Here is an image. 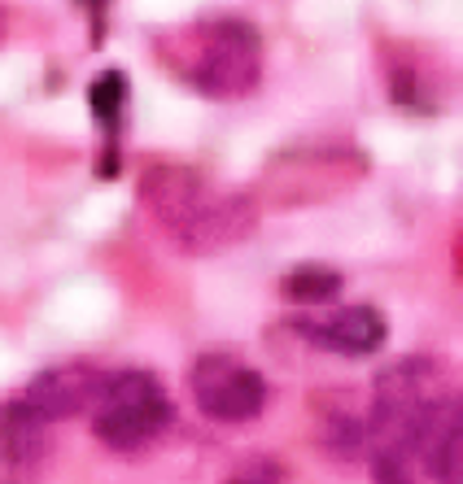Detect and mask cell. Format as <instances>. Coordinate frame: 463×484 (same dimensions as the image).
I'll return each mask as SVG.
<instances>
[{
	"label": "cell",
	"mask_w": 463,
	"mask_h": 484,
	"mask_svg": "<svg viewBox=\"0 0 463 484\" xmlns=\"http://www.w3.org/2000/svg\"><path fill=\"white\" fill-rule=\"evenodd\" d=\"M188 393L197 402V411L210 423H254L271 402V385L258 367H249L240 354L228 350H205L188 367Z\"/></svg>",
	"instance_id": "cell-7"
},
{
	"label": "cell",
	"mask_w": 463,
	"mask_h": 484,
	"mask_svg": "<svg viewBox=\"0 0 463 484\" xmlns=\"http://www.w3.org/2000/svg\"><path fill=\"white\" fill-rule=\"evenodd\" d=\"M371 484H463L459 397L432 411L415 432L367 450Z\"/></svg>",
	"instance_id": "cell-6"
},
{
	"label": "cell",
	"mask_w": 463,
	"mask_h": 484,
	"mask_svg": "<svg viewBox=\"0 0 463 484\" xmlns=\"http://www.w3.org/2000/svg\"><path fill=\"white\" fill-rule=\"evenodd\" d=\"M100 385H105V367L83 362V358H70V362L44 367L39 376H31V385L22 388V393H13V402L31 419L44 423V428H57V423L74 419V415H88Z\"/></svg>",
	"instance_id": "cell-9"
},
{
	"label": "cell",
	"mask_w": 463,
	"mask_h": 484,
	"mask_svg": "<svg viewBox=\"0 0 463 484\" xmlns=\"http://www.w3.org/2000/svg\"><path fill=\"white\" fill-rule=\"evenodd\" d=\"M92 436L114 454H140L162 441L175 423V402L153 371H105L97 402L88 411Z\"/></svg>",
	"instance_id": "cell-5"
},
{
	"label": "cell",
	"mask_w": 463,
	"mask_h": 484,
	"mask_svg": "<svg viewBox=\"0 0 463 484\" xmlns=\"http://www.w3.org/2000/svg\"><path fill=\"white\" fill-rule=\"evenodd\" d=\"M371 175V158L350 140H301L271 153L249 188L254 210H315L354 193Z\"/></svg>",
	"instance_id": "cell-3"
},
{
	"label": "cell",
	"mask_w": 463,
	"mask_h": 484,
	"mask_svg": "<svg viewBox=\"0 0 463 484\" xmlns=\"http://www.w3.org/2000/svg\"><path fill=\"white\" fill-rule=\"evenodd\" d=\"M310 423H315V445L324 458L341 462V467L367 462L371 432H367L363 397H354L345 388H324V393L310 397Z\"/></svg>",
	"instance_id": "cell-11"
},
{
	"label": "cell",
	"mask_w": 463,
	"mask_h": 484,
	"mask_svg": "<svg viewBox=\"0 0 463 484\" xmlns=\"http://www.w3.org/2000/svg\"><path fill=\"white\" fill-rule=\"evenodd\" d=\"M380 74L397 109L441 114L450 100V65L415 39H380Z\"/></svg>",
	"instance_id": "cell-8"
},
{
	"label": "cell",
	"mask_w": 463,
	"mask_h": 484,
	"mask_svg": "<svg viewBox=\"0 0 463 484\" xmlns=\"http://www.w3.org/2000/svg\"><path fill=\"white\" fill-rule=\"evenodd\" d=\"M127 97H132V79L123 70H100L88 83V114L97 118V127L105 131V153H100V179L118 175V127L127 114Z\"/></svg>",
	"instance_id": "cell-12"
},
{
	"label": "cell",
	"mask_w": 463,
	"mask_h": 484,
	"mask_svg": "<svg viewBox=\"0 0 463 484\" xmlns=\"http://www.w3.org/2000/svg\"><path fill=\"white\" fill-rule=\"evenodd\" d=\"M153 57L184 88L210 100H240L263 83V31L245 18H201L153 35Z\"/></svg>",
	"instance_id": "cell-2"
},
{
	"label": "cell",
	"mask_w": 463,
	"mask_h": 484,
	"mask_svg": "<svg viewBox=\"0 0 463 484\" xmlns=\"http://www.w3.org/2000/svg\"><path fill=\"white\" fill-rule=\"evenodd\" d=\"M345 289L341 271L336 266H324V262H298L280 275V297L289 306H301V310H319V306H332Z\"/></svg>",
	"instance_id": "cell-13"
},
{
	"label": "cell",
	"mask_w": 463,
	"mask_h": 484,
	"mask_svg": "<svg viewBox=\"0 0 463 484\" xmlns=\"http://www.w3.org/2000/svg\"><path fill=\"white\" fill-rule=\"evenodd\" d=\"M455 397H459L455 371L441 358L406 354V358H397V362H389L371 380V393H367V432H371V445H385V441H397V436L415 432L432 411H441Z\"/></svg>",
	"instance_id": "cell-4"
},
{
	"label": "cell",
	"mask_w": 463,
	"mask_h": 484,
	"mask_svg": "<svg viewBox=\"0 0 463 484\" xmlns=\"http://www.w3.org/2000/svg\"><path fill=\"white\" fill-rule=\"evenodd\" d=\"M293 332H298L306 345L324 350V354L336 358H371L385 350L389 341V319L376 310V306H341V310H328L319 319H293Z\"/></svg>",
	"instance_id": "cell-10"
},
{
	"label": "cell",
	"mask_w": 463,
	"mask_h": 484,
	"mask_svg": "<svg viewBox=\"0 0 463 484\" xmlns=\"http://www.w3.org/2000/svg\"><path fill=\"white\" fill-rule=\"evenodd\" d=\"M135 201L158 236L184 258L228 254L258 227V210L245 188H223L184 161H149L135 179Z\"/></svg>",
	"instance_id": "cell-1"
},
{
	"label": "cell",
	"mask_w": 463,
	"mask_h": 484,
	"mask_svg": "<svg viewBox=\"0 0 463 484\" xmlns=\"http://www.w3.org/2000/svg\"><path fill=\"white\" fill-rule=\"evenodd\" d=\"M0 35H4V13H0Z\"/></svg>",
	"instance_id": "cell-15"
},
{
	"label": "cell",
	"mask_w": 463,
	"mask_h": 484,
	"mask_svg": "<svg viewBox=\"0 0 463 484\" xmlns=\"http://www.w3.org/2000/svg\"><path fill=\"white\" fill-rule=\"evenodd\" d=\"M223 484H289V467L280 462V458H249V462H240L236 471H232Z\"/></svg>",
	"instance_id": "cell-14"
}]
</instances>
